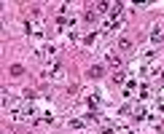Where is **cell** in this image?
Returning <instances> with one entry per match:
<instances>
[{
    "instance_id": "obj_1",
    "label": "cell",
    "mask_w": 164,
    "mask_h": 134,
    "mask_svg": "<svg viewBox=\"0 0 164 134\" xmlns=\"http://www.w3.org/2000/svg\"><path fill=\"white\" fill-rule=\"evenodd\" d=\"M89 75H92V78H100V75H102V67H100V65L92 67V73H89Z\"/></svg>"
},
{
    "instance_id": "obj_2",
    "label": "cell",
    "mask_w": 164,
    "mask_h": 134,
    "mask_svg": "<svg viewBox=\"0 0 164 134\" xmlns=\"http://www.w3.org/2000/svg\"><path fill=\"white\" fill-rule=\"evenodd\" d=\"M118 46L124 48V51H129V38H121V40H118Z\"/></svg>"
}]
</instances>
